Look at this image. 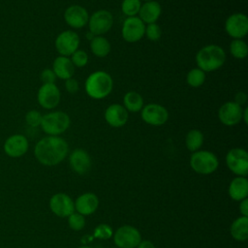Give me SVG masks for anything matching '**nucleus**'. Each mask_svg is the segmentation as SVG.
I'll use <instances>...</instances> for the list:
<instances>
[{
	"instance_id": "nucleus-9",
	"label": "nucleus",
	"mask_w": 248,
	"mask_h": 248,
	"mask_svg": "<svg viewBox=\"0 0 248 248\" xmlns=\"http://www.w3.org/2000/svg\"><path fill=\"white\" fill-rule=\"evenodd\" d=\"M61 93L55 83H43L37 93L39 105L46 109H52L58 106Z\"/></svg>"
},
{
	"instance_id": "nucleus-11",
	"label": "nucleus",
	"mask_w": 248,
	"mask_h": 248,
	"mask_svg": "<svg viewBox=\"0 0 248 248\" xmlns=\"http://www.w3.org/2000/svg\"><path fill=\"white\" fill-rule=\"evenodd\" d=\"M113 240L119 248H136L141 241V236L136 228L125 225L117 229Z\"/></svg>"
},
{
	"instance_id": "nucleus-12",
	"label": "nucleus",
	"mask_w": 248,
	"mask_h": 248,
	"mask_svg": "<svg viewBox=\"0 0 248 248\" xmlns=\"http://www.w3.org/2000/svg\"><path fill=\"white\" fill-rule=\"evenodd\" d=\"M227 34L233 39H242L248 33V17L242 13H235L228 16L225 21Z\"/></svg>"
},
{
	"instance_id": "nucleus-7",
	"label": "nucleus",
	"mask_w": 248,
	"mask_h": 248,
	"mask_svg": "<svg viewBox=\"0 0 248 248\" xmlns=\"http://www.w3.org/2000/svg\"><path fill=\"white\" fill-rule=\"evenodd\" d=\"M87 23L89 32L101 36L110 30L113 24V16L108 10H98L89 16Z\"/></svg>"
},
{
	"instance_id": "nucleus-27",
	"label": "nucleus",
	"mask_w": 248,
	"mask_h": 248,
	"mask_svg": "<svg viewBox=\"0 0 248 248\" xmlns=\"http://www.w3.org/2000/svg\"><path fill=\"white\" fill-rule=\"evenodd\" d=\"M203 143V134L197 129L190 130L185 138V144L188 150L198 151Z\"/></svg>"
},
{
	"instance_id": "nucleus-21",
	"label": "nucleus",
	"mask_w": 248,
	"mask_h": 248,
	"mask_svg": "<svg viewBox=\"0 0 248 248\" xmlns=\"http://www.w3.org/2000/svg\"><path fill=\"white\" fill-rule=\"evenodd\" d=\"M161 13H162V7L155 0V1H148L141 4L138 15L140 20L144 24H149V23L156 22L157 19L160 17Z\"/></svg>"
},
{
	"instance_id": "nucleus-6",
	"label": "nucleus",
	"mask_w": 248,
	"mask_h": 248,
	"mask_svg": "<svg viewBox=\"0 0 248 248\" xmlns=\"http://www.w3.org/2000/svg\"><path fill=\"white\" fill-rule=\"evenodd\" d=\"M79 37L73 30H65L59 33L55 39L54 46L61 56H71L79 46Z\"/></svg>"
},
{
	"instance_id": "nucleus-16",
	"label": "nucleus",
	"mask_w": 248,
	"mask_h": 248,
	"mask_svg": "<svg viewBox=\"0 0 248 248\" xmlns=\"http://www.w3.org/2000/svg\"><path fill=\"white\" fill-rule=\"evenodd\" d=\"M64 19L70 27L74 29H81L87 24L89 15L84 7L79 5H72L65 10Z\"/></svg>"
},
{
	"instance_id": "nucleus-20",
	"label": "nucleus",
	"mask_w": 248,
	"mask_h": 248,
	"mask_svg": "<svg viewBox=\"0 0 248 248\" xmlns=\"http://www.w3.org/2000/svg\"><path fill=\"white\" fill-rule=\"evenodd\" d=\"M75 68L76 67L72 63L70 57L67 56L59 55L52 62V71L54 72L56 78L64 80L73 78Z\"/></svg>"
},
{
	"instance_id": "nucleus-26",
	"label": "nucleus",
	"mask_w": 248,
	"mask_h": 248,
	"mask_svg": "<svg viewBox=\"0 0 248 248\" xmlns=\"http://www.w3.org/2000/svg\"><path fill=\"white\" fill-rule=\"evenodd\" d=\"M232 236L238 241H245L248 238V217L237 218L231 226Z\"/></svg>"
},
{
	"instance_id": "nucleus-29",
	"label": "nucleus",
	"mask_w": 248,
	"mask_h": 248,
	"mask_svg": "<svg viewBox=\"0 0 248 248\" xmlns=\"http://www.w3.org/2000/svg\"><path fill=\"white\" fill-rule=\"evenodd\" d=\"M205 81V73L199 68L191 69L186 76V82L191 87H200Z\"/></svg>"
},
{
	"instance_id": "nucleus-3",
	"label": "nucleus",
	"mask_w": 248,
	"mask_h": 248,
	"mask_svg": "<svg viewBox=\"0 0 248 248\" xmlns=\"http://www.w3.org/2000/svg\"><path fill=\"white\" fill-rule=\"evenodd\" d=\"M226 61V52L220 46L207 45L202 47L196 54L198 68L205 72H213L220 69Z\"/></svg>"
},
{
	"instance_id": "nucleus-34",
	"label": "nucleus",
	"mask_w": 248,
	"mask_h": 248,
	"mask_svg": "<svg viewBox=\"0 0 248 248\" xmlns=\"http://www.w3.org/2000/svg\"><path fill=\"white\" fill-rule=\"evenodd\" d=\"M68 217V224L71 229H73L74 231H80L81 229H83L85 225V219L83 215L79 213H72Z\"/></svg>"
},
{
	"instance_id": "nucleus-14",
	"label": "nucleus",
	"mask_w": 248,
	"mask_h": 248,
	"mask_svg": "<svg viewBox=\"0 0 248 248\" xmlns=\"http://www.w3.org/2000/svg\"><path fill=\"white\" fill-rule=\"evenodd\" d=\"M29 148V142L25 136L15 134L6 139L3 144L4 152L11 158H19L23 156Z\"/></svg>"
},
{
	"instance_id": "nucleus-13",
	"label": "nucleus",
	"mask_w": 248,
	"mask_h": 248,
	"mask_svg": "<svg viewBox=\"0 0 248 248\" xmlns=\"http://www.w3.org/2000/svg\"><path fill=\"white\" fill-rule=\"evenodd\" d=\"M145 24L139 16L127 17L121 28V35L127 43H137L144 36Z\"/></svg>"
},
{
	"instance_id": "nucleus-36",
	"label": "nucleus",
	"mask_w": 248,
	"mask_h": 248,
	"mask_svg": "<svg viewBox=\"0 0 248 248\" xmlns=\"http://www.w3.org/2000/svg\"><path fill=\"white\" fill-rule=\"evenodd\" d=\"M40 78L43 83H55L56 76H55L54 72L52 71V69L46 68L41 72Z\"/></svg>"
},
{
	"instance_id": "nucleus-33",
	"label": "nucleus",
	"mask_w": 248,
	"mask_h": 248,
	"mask_svg": "<svg viewBox=\"0 0 248 248\" xmlns=\"http://www.w3.org/2000/svg\"><path fill=\"white\" fill-rule=\"evenodd\" d=\"M43 114L37 109H31L25 114V122L32 128H37L41 125Z\"/></svg>"
},
{
	"instance_id": "nucleus-19",
	"label": "nucleus",
	"mask_w": 248,
	"mask_h": 248,
	"mask_svg": "<svg viewBox=\"0 0 248 248\" xmlns=\"http://www.w3.org/2000/svg\"><path fill=\"white\" fill-rule=\"evenodd\" d=\"M69 162L73 170L78 174L86 173L91 167V159L89 154L81 148L75 149L71 153Z\"/></svg>"
},
{
	"instance_id": "nucleus-5",
	"label": "nucleus",
	"mask_w": 248,
	"mask_h": 248,
	"mask_svg": "<svg viewBox=\"0 0 248 248\" xmlns=\"http://www.w3.org/2000/svg\"><path fill=\"white\" fill-rule=\"evenodd\" d=\"M219 162L216 155L207 150H198L193 152L190 158L191 168L198 173L209 174L215 171Z\"/></svg>"
},
{
	"instance_id": "nucleus-35",
	"label": "nucleus",
	"mask_w": 248,
	"mask_h": 248,
	"mask_svg": "<svg viewBox=\"0 0 248 248\" xmlns=\"http://www.w3.org/2000/svg\"><path fill=\"white\" fill-rule=\"evenodd\" d=\"M112 230L107 224H100L94 230V237L100 239H108L112 236Z\"/></svg>"
},
{
	"instance_id": "nucleus-2",
	"label": "nucleus",
	"mask_w": 248,
	"mask_h": 248,
	"mask_svg": "<svg viewBox=\"0 0 248 248\" xmlns=\"http://www.w3.org/2000/svg\"><path fill=\"white\" fill-rule=\"evenodd\" d=\"M112 87V78L105 71H95L91 73L84 83L86 94L94 100H101L108 96Z\"/></svg>"
},
{
	"instance_id": "nucleus-28",
	"label": "nucleus",
	"mask_w": 248,
	"mask_h": 248,
	"mask_svg": "<svg viewBox=\"0 0 248 248\" xmlns=\"http://www.w3.org/2000/svg\"><path fill=\"white\" fill-rule=\"evenodd\" d=\"M230 52L236 59H244L248 54L247 44L242 39H233L230 44Z\"/></svg>"
},
{
	"instance_id": "nucleus-18",
	"label": "nucleus",
	"mask_w": 248,
	"mask_h": 248,
	"mask_svg": "<svg viewBox=\"0 0 248 248\" xmlns=\"http://www.w3.org/2000/svg\"><path fill=\"white\" fill-rule=\"evenodd\" d=\"M104 117L109 126L113 128H120L127 123L129 114L123 105L111 104L106 108Z\"/></svg>"
},
{
	"instance_id": "nucleus-32",
	"label": "nucleus",
	"mask_w": 248,
	"mask_h": 248,
	"mask_svg": "<svg viewBox=\"0 0 248 248\" xmlns=\"http://www.w3.org/2000/svg\"><path fill=\"white\" fill-rule=\"evenodd\" d=\"M70 59L75 67L82 68L88 63V54L82 49H78L71 55Z\"/></svg>"
},
{
	"instance_id": "nucleus-40",
	"label": "nucleus",
	"mask_w": 248,
	"mask_h": 248,
	"mask_svg": "<svg viewBox=\"0 0 248 248\" xmlns=\"http://www.w3.org/2000/svg\"><path fill=\"white\" fill-rule=\"evenodd\" d=\"M137 248H155V246L151 241L143 240V241L140 242V244L137 246Z\"/></svg>"
},
{
	"instance_id": "nucleus-24",
	"label": "nucleus",
	"mask_w": 248,
	"mask_h": 248,
	"mask_svg": "<svg viewBox=\"0 0 248 248\" xmlns=\"http://www.w3.org/2000/svg\"><path fill=\"white\" fill-rule=\"evenodd\" d=\"M143 99L141 95L136 91H129L123 97V107L130 112H139L143 108Z\"/></svg>"
},
{
	"instance_id": "nucleus-15",
	"label": "nucleus",
	"mask_w": 248,
	"mask_h": 248,
	"mask_svg": "<svg viewBox=\"0 0 248 248\" xmlns=\"http://www.w3.org/2000/svg\"><path fill=\"white\" fill-rule=\"evenodd\" d=\"M243 108L233 101L223 104L218 110V118L220 122L226 126H233L242 120Z\"/></svg>"
},
{
	"instance_id": "nucleus-22",
	"label": "nucleus",
	"mask_w": 248,
	"mask_h": 248,
	"mask_svg": "<svg viewBox=\"0 0 248 248\" xmlns=\"http://www.w3.org/2000/svg\"><path fill=\"white\" fill-rule=\"evenodd\" d=\"M99 204L98 198L93 193H85L79 196L75 202V209L81 215H90L97 209Z\"/></svg>"
},
{
	"instance_id": "nucleus-39",
	"label": "nucleus",
	"mask_w": 248,
	"mask_h": 248,
	"mask_svg": "<svg viewBox=\"0 0 248 248\" xmlns=\"http://www.w3.org/2000/svg\"><path fill=\"white\" fill-rule=\"evenodd\" d=\"M239 210H240V213L242 214V216L248 217V200H247V198L241 201L240 205H239Z\"/></svg>"
},
{
	"instance_id": "nucleus-31",
	"label": "nucleus",
	"mask_w": 248,
	"mask_h": 248,
	"mask_svg": "<svg viewBox=\"0 0 248 248\" xmlns=\"http://www.w3.org/2000/svg\"><path fill=\"white\" fill-rule=\"evenodd\" d=\"M144 36L152 41V42H156L158 41L161 36H162V30L159 24H157L156 22L154 23H149L145 26V30H144Z\"/></svg>"
},
{
	"instance_id": "nucleus-23",
	"label": "nucleus",
	"mask_w": 248,
	"mask_h": 248,
	"mask_svg": "<svg viewBox=\"0 0 248 248\" xmlns=\"http://www.w3.org/2000/svg\"><path fill=\"white\" fill-rule=\"evenodd\" d=\"M229 195L234 201H242L248 196V180L244 176H238L232 180L229 187Z\"/></svg>"
},
{
	"instance_id": "nucleus-38",
	"label": "nucleus",
	"mask_w": 248,
	"mask_h": 248,
	"mask_svg": "<svg viewBox=\"0 0 248 248\" xmlns=\"http://www.w3.org/2000/svg\"><path fill=\"white\" fill-rule=\"evenodd\" d=\"M233 102H234L235 104L239 105L240 107H242V106L245 105L246 102H247V94L244 93V92H242V91L237 92V93L235 94V96H234V101H233Z\"/></svg>"
},
{
	"instance_id": "nucleus-41",
	"label": "nucleus",
	"mask_w": 248,
	"mask_h": 248,
	"mask_svg": "<svg viewBox=\"0 0 248 248\" xmlns=\"http://www.w3.org/2000/svg\"><path fill=\"white\" fill-rule=\"evenodd\" d=\"M247 115H248V108H243V111H242V120L244 121L245 124L248 123Z\"/></svg>"
},
{
	"instance_id": "nucleus-10",
	"label": "nucleus",
	"mask_w": 248,
	"mask_h": 248,
	"mask_svg": "<svg viewBox=\"0 0 248 248\" xmlns=\"http://www.w3.org/2000/svg\"><path fill=\"white\" fill-rule=\"evenodd\" d=\"M141 119L152 126H161L165 124L169 119V111L165 107L159 104L150 103L140 110Z\"/></svg>"
},
{
	"instance_id": "nucleus-25",
	"label": "nucleus",
	"mask_w": 248,
	"mask_h": 248,
	"mask_svg": "<svg viewBox=\"0 0 248 248\" xmlns=\"http://www.w3.org/2000/svg\"><path fill=\"white\" fill-rule=\"evenodd\" d=\"M90 50L91 52L99 57H106L110 51V44L108 39L103 36H94L92 40H90Z\"/></svg>"
},
{
	"instance_id": "nucleus-4",
	"label": "nucleus",
	"mask_w": 248,
	"mask_h": 248,
	"mask_svg": "<svg viewBox=\"0 0 248 248\" xmlns=\"http://www.w3.org/2000/svg\"><path fill=\"white\" fill-rule=\"evenodd\" d=\"M70 116L64 111L56 110L44 114L40 126L46 135L59 136L70 127Z\"/></svg>"
},
{
	"instance_id": "nucleus-8",
	"label": "nucleus",
	"mask_w": 248,
	"mask_h": 248,
	"mask_svg": "<svg viewBox=\"0 0 248 248\" xmlns=\"http://www.w3.org/2000/svg\"><path fill=\"white\" fill-rule=\"evenodd\" d=\"M228 168L239 176H246L248 173V153L243 148H232L226 156Z\"/></svg>"
},
{
	"instance_id": "nucleus-42",
	"label": "nucleus",
	"mask_w": 248,
	"mask_h": 248,
	"mask_svg": "<svg viewBox=\"0 0 248 248\" xmlns=\"http://www.w3.org/2000/svg\"><path fill=\"white\" fill-rule=\"evenodd\" d=\"M78 248H92V247H88V246H81V247H78Z\"/></svg>"
},
{
	"instance_id": "nucleus-37",
	"label": "nucleus",
	"mask_w": 248,
	"mask_h": 248,
	"mask_svg": "<svg viewBox=\"0 0 248 248\" xmlns=\"http://www.w3.org/2000/svg\"><path fill=\"white\" fill-rule=\"evenodd\" d=\"M65 88L69 93H76L78 90V82L76 78H70L65 80Z\"/></svg>"
},
{
	"instance_id": "nucleus-17",
	"label": "nucleus",
	"mask_w": 248,
	"mask_h": 248,
	"mask_svg": "<svg viewBox=\"0 0 248 248\" xmlns=\"http://www.w3.org/2000/svg\"><path fill=\"white\" fill-rule=\"evenodd\" d=\"M49 207L50 210L58 217H68L74 213L75 203L68 195L64 193H57L50 198Z\"/></svg>"
},
{
	"instance_id": "nucleus-30",
	"label": "nucleus",
	"mask_w": 248,
	"mask_h": 248,
	"mask_svg": "<svg viewBox=\"0 0 248 248\" xmlns=\"http://www.w3.org/2000/svg\"><path fill=\"white\" fill-rule=\"evenodd\" d=\"M141 6L140 0H123L121 3L122 13L129 16H137Z\"/></svg>"
},
{
	"instance_id": "nucleus-43",
	"label": "nucleus",
	"mask_w": 248,
	"mask_h": 248,
	"mask_svg": "<svg viewBox=\"0 0 248 248\" xmlns=\"http://www.w3.org/2000/svg\"><path fill=\"white\" fill-rule=\"evenodd\" d=\"M141 1V0H140ZM143 1H145V2H148V1H155V0H143Z\"/></svg>"
},
{
	"instance_id": "nucleus-1",
	"label": "nucleus",
	"mask_w": 248,
	"mask_h": 248,
	"mask_svg": "<svg viewBox=\"0 0 248 248\" xmlns=\"http://www.w3.org/2000/svg\"><path fill=\"white\" fill-rule=\"evenodd\" d=\"M67 141L58 136H47L41 139L35 145L34 155L44 166H55L62 162L68 154Z\"/></svg>"
}]
</instances>
